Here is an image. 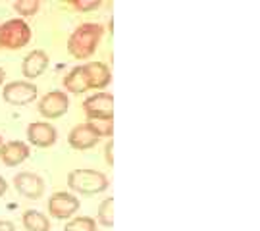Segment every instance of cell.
Wrapping results in <instances>:
<instances>
[{
	"label": "cell",
	"instance_id": "obj_1",
	"mask_svg": "<svg viewBox=\"0 0 260 231\" xmlns=\"http://www.w3.org/2000/svg\"><path fill=\"white\" fill-rule=\"evenodd\" d=\"M104 35V27L101 23L87 21L81 23L72 31V35L68 39V52L74 56L75 60H85L91 58L96 50V46L101 43Z\"/></svg>",
	"mask_w": 260,
	"mask_h": 231
},
{
	"label": "cell",
	"instance_id": "obj_2",
	"mask_svg": "<svg viewBox=\"0 0 260 231\" xmlns=\"http://www.w3.org/2000/svg\"><path fill=\"white\" fill-rule=\"evenodd\" d=\"M108 177L99 170H72L68 174V187L79 194H99L108 189Z\"/></svg>",
	"mask_w": 260,
	"mask_h": 231
},
{
	"label": "cell",
	"instance_id": "obj_3",
	"mask_svg": "<svg viewBox=\"0 0 260 231\" xmlns=\"http://www.w3.org/2000/svg\"><path fill=\"white\" fill-rule=\"evenodd\" d=\"M31 41V27L23 18H12L0 25V46L19 50Z\"/></svg>",
	"mask_w": 260,
	"mask_h": 231
},
{
	"label": "cell",
	"instance_id": "obj_4",
	"mask_svg": "<svg viewBox=\"0 0 260 231\" xmlns=\"http://www.w3.org/2000/svg\"><path fill=\"white\" fill-rule=\"evenodd\" d=\"M37 85L27 79H19V81H10L4 85L2 89V98L14 104V106H21V104H29L37 98Z\"/></svg>",
	"mask_w": 260,
	"mask_h": 231
},
{
	"label": "cell",
	"instance_id": "obj_5",
	"mask_svg": "<svg viewBox=\"0 0 260 231\" xmlns=\"http://www.w3.org/2000/svg\"><path fill=\"white\" fill-rule=\"evenodd\" d=\"M79 199L68 191H56L48 199V214L56 220H68L79 210Z\"/></svg>",
	"mask_w": 260,
	"mask_h": 231
},
{
	"label": "cell",
	"instance_id": "obj_6",
	"mask_svg": "<svg viewBox=\"0 0 260 231\" xmlns=\"http://www.w3.org/2000/svg\"><path fill=\"white\" fill-rule=\"evenodd\" d=\"M70 108V98H68V92L54 89V91L47 92L41 101H39V114L47 120H56V118H62L66 112Z\"/></svg>",
	"mask_w": 260,
	"mask_h": 231
},
{
	"label": "cell",
	"instance_id": "obj_7",
	"mask_svg": "<svg viewBox=\"0 0 260 231\" xmlns=\"http://www.w3.org/2000/svg\"><path fill=\"white\" fill-rule=\"evenodd\" d=\"M14 187L19 194L37 201L45 193V179L35 172H19L14 176Z\"/></svg>",
	"mask_w": 260,
	"mask_h": 231
},
{
	"label": "cell",
	"instance_id": "obj_8",
	"mask_svg": "<svg viewBox=\"0 0 260 231\" xmlns=\"http://www.w3.org/2000/svg\"><path fill=\"white\" fill-rule=\"evenodd\" d=\"M83 110L87 116L114 118V96L110 92H94L83 101Z\"/></svg>",
	"mask_w": 260,
	"mask_h": 231
},
{
	"label": "cell",
	"instance_id": "obj_9",
	"mask_svg": "<svg viewBox=\"0 0 260 231\" xmlns=\"http://www.w3.org/2000/svg\"><path fill=\"white\" fill-rule=\"evenodd\" d=\"M58 139L56 127L48 121H33L27 125V141L39 148L52 147Z\"/></svg>",
	"mask_w": 260,
	"mask_h": 231
},
{
	"label": "cell",
	"instance_id": "obj_10",
	"mask_svg": "<svg viewBox=\"0 0 260 231\" xmlns=\"http://www.w3.org/2000/svg\"><path fill=\"white\" fill-rule=\"evenodd\" d=\"M29 154H31V148L25 141H6L0 147V160L10 168L23 164Z\"/></svg>",
	"mask_w": 260,
	"mask_h": 231
},
{
	"label": "cell",
	"instance_id": "obj_11",
	"mask_svg": "<svg viewBox=\"0 0 260 231\" xmlns=\"http://www.w3.org/2000/svg\"><path fill=\"white\" fill-rule=\"evenodd\" d=\"M48 62H50V58L45 50H41V48H35V50H31L25 58H23V62H21V72L23 75L29 79H35L39 77L41 74H45V70L48 68Z\"/></svg>",
	"mask_w": 260,
	"mask_h": 231
},
{
	"label": "cell",
	"instance_id": "obj_12",
	"mask_svg": "<svg viewBox=\"0 0 260 231\" xmlns=\"http://www.w3.org/2000/svg\"><path fill=\"white\" fill-rule=\"evenodd\" d=\"M83 72L87 77V83H89V89H104L112 81L110 68L103 62H89L83 65Z\"/></svg>",
	"mask_w": 260,
	"mask_h": 231
},
{
	"label": "cell",
	"instance_id": "obj_13",
	"mask_svg": "<svg viewBox=\"0 0 260 231\" xmlns=\"http://www.w3.org/2000/svg\"><path fill=\"white\" fill-rule=\"evenodd\" d=\"M101 137L94 135L93 131L87 127V123H81V125H75L74 129L68 133V143L70 147L75 148V150H87V148H93L99 145Z\"/></svg>",
	"mask_w": 260,
	"mask_h": 231
},
{
	"label": "cell",
	"instance_id": "obj_14",
	"mask_svg": "<svg viewBox=\"0 0 260 231\" xmlns=\"http://www.w3.org/2000/svg\"><path fill=\"white\" fill-rule=\"evenodd\" d=\"M64 89L68 92H74V94H83L85 91H89L83 65H75L74 70H70V74L64 77Z\"/></svg>",
	"mask_w": 260,
	"mask_h": 231
},
{
	"label": "cell",
	"instance_id": "obj_15",
	"mask_svg": "<svg viewBox=\"0 0 260 231\" xmlns=\"http://www.w3.org/2000/svg\"><path fill=\"white\" fill-rule=\"evenodd\" d=\"M21 223L27 231H50V220L39 210H25L21 216Z\"/></svg>",
	"mask_w": 260,
	"mask_h": 231
},
{
	"label": "cell",
	"instance_id": "obj_16",
	"mask_svg": "<svg viewBox=\"0 0 260 231\" xmlns=\"http://www.w3.org/2000/svg\"><path fill=\"white\" fill-rule=\"evenodd\" d=\"M87 127L99 137L112 139L114 135V118H96V116H87Z\"/></svg>",
	"mask_w": 260,
	"mask_h": 231
},
{
	"label": "cell",
	"instance_id": "obj_17",
	"mask_svg": "<svg viewBox=\"0 0 260 231\" xmlns=\"http://www.w3.org/2000/svg\"><path fill=\"white\" fill-rule=\"evenodd\" d=\"M96 223H101L104 227H112L114 225V196L104 199L99 204V212H96Z\"/></svg>",
	"mask_w": 260,
	"mask_h": 231
},
{
	"label": "cell",
	"instance_id": "obj_18",
	"mask_svg": "<svg viewBox=\"0 0 260 231\" xmlns=\"http://www.w3.org/2000/svg\"><path fill=\"white\" fill-rule=\"evenodd\" d=\"M64 231H96V222L91 216H75L66 223Z\"/></svg>",
	"mask_w": 260,
	"mask_h": 231
},
{
	"label": "cell",
	"instance_id": "obj_19",
	"mask_svg": "<svg viewBox=\"0 0 260 231\" xmlns=\"http://www.w3.org/2000/svg\"><path fill=\"white\" fill-rule=\"evenodd\" d=\"M39 6H41L39 0H18V2H14V10L19 16H35Z\"/></svg>",
	"mask_w": 260,
	"mask_h": 231
},
{
	"label": "cell",
	"instance_id": "obj_20",
	"mask_svg": "<svg viewBox=\"0 0 260 231\" xmlns=\"http://www.w3.org/2000/svg\"><path fill=\"white\" fill-rule=\"evenodd\" d=\"M74 4V8H77L79 12H91V10H96L101 8V0H75L72 2Z\"/></svg>",
	"mask_w": 260,
	"mask_h": 231
},
{
	"label": "cell",
	"instance_id": "obj_21",
	"mask_svg": "<svg viewBox=\"0 0 260 231\" xmlns=\"http://www.w3.org/2000/svg\"><path fill=\"white\" fill-rule=\"evenodd\" d=\"M104 160L108 166H114V139H108L104 145Z\"/></svg>",
	"mask_w": 260,
	"mask_h": 231
},
{
	"label": "cell",
	"instance_id": "obj_22",
	"mask_svg": "<svg viewBox=\"0 0 260 231\" xmlns=\"http://www.w3.org/2000/svg\"><path fill=\"white\" fill-rule=\"evenodd\" d=\"M0 231H16V227L8 220H0Z\"/></svg>",
	"mask_w": 260,
	"mask_h": 231
},
{
	"label": "cell",
	"instance_id": "obj_23",
	"mask_svg": "<svg viewBox=\"0 0 260 231\" xmlns=\"http://www.w3.org/2000/svg\"><path fill=\"white\" fill-rule=\"evenodd\" d=\"M6 191H8V183H6V179H4V177L0 176V196L6 193Z\"/></svg>",
	"mask_w": 260,
	"mask_h": 231
},
{
	"label": "cell",
	"instance_id": "obj_24",
	"mask_svg": "<svg viewBox=\"0 0 260 231\" xmlns=\"http://www.w3.org/2000/svg\"><path fill=\"white\" fill-rule=\"evenodd\" d=\"M4 79H6V72H4V68H0V85L4 83Z\"/></svg>",
	"mask_w": 260,
	"mask_h": 231
},
{
	"label": "cell",
	"instance_id": "obj_25",
	"mask_svg": "<svg viewBox=\"0 0 260 231\" xmlns=\"http://www.w3.org/2000/svg\"><path fill=\"white\" fill-rule=\"evenodd\" d=\"M2 143H4V141H2V137H0V147H2Z\"/></svg>",
	"mask_w": 260,
	"mask_h": 231
},
{
	"label": "cell",
	"instance_id": "obj_26",
	"mask_svg": "<svg viewBox=\"0 0 260 231\" xmlns=\"http://www.w3.org/2000/svg\"><path fill=\"white\" fill-rule=\"evenodd\" d=\"M0 48H2V46H0Z\"/></svg>",
	"mask_w": 260,
	"mask_h": 231
}]
</instances>
